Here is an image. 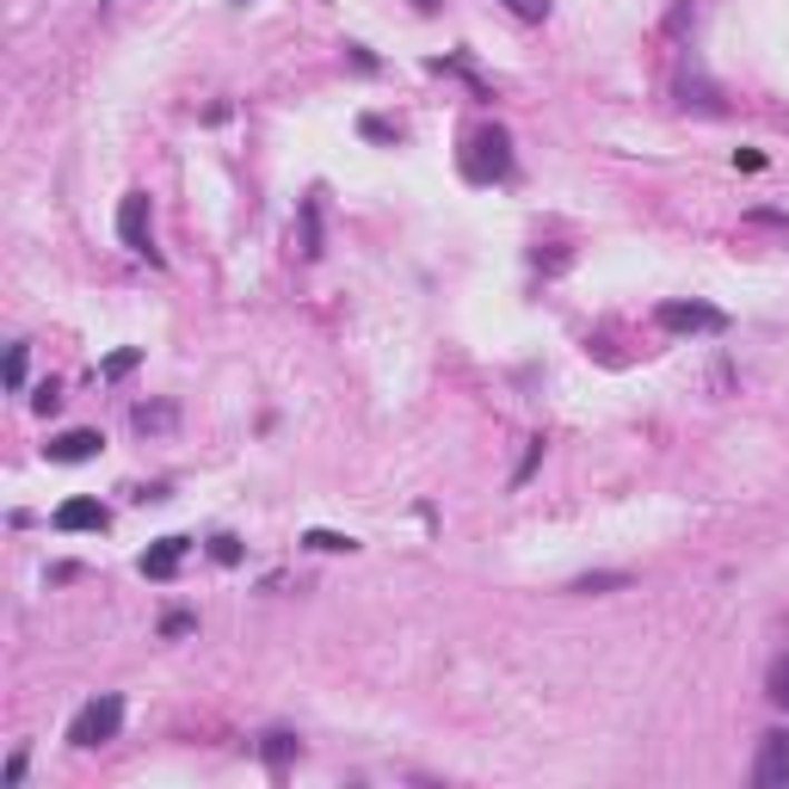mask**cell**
<instances>
[{
	"instance_id": "1",
	"label": "cell",
	"mask_w": 789,
	"mask_h": 789,
	"mask_svg": "<svg viewBox=\"0 0 789 789\" xmlns=\"http://www.w3.org/2000/svg\"><path fill=\"white\" fill-rule=\"evenodd\" d=\"M456 167H463L469 186H494V179L512 174V136L500 130V124H482V130L463 136V155H456Z\"/></svg>"
},
{
	"instance_id": "2",
	"label": "cell",
	"mask_w": 789,
	"mask_h": 789,
	"mask_svg": "<svg viewBox=\"0 0 789 789\" xmlns=\"http://www.w3.org/2000/svg\"><path fill=\"white\" fill-rule=\"evenodd\" d=\"M118 728H124V697L106 691V697H93V703L75 709V722H68V747L93 752V747H106V740H118Z\"/></svg>"
},
{
	"instance_id": "3",
	"label": "cell",
	"mask_w": 789,
	"mask_h": 789,
	"mask_svg": "<svg viewBox=\"0 0 789 789\" xmlns=\"http://www.w3.org/2000/svg\"><path fill=\"white\" fill-rule=\"evenodd\" d=\"M118 241L130 247L136 259L161 266V247H155V235H148V191H130V198L118 204Z\"/></svg>"
},
{
	"instance_id": "4",
	"label": "cell",
	"mask_w": 789,
	"mask_h": 789,
	"mask_svg": "<svg viewBox=\"0 0 789 789\" xmlns=\"http://www.w3.org/2000/svg\"><path fill=\"white\" fill-rule=\"evenodd\" d=\"M660 327L667 334H728V315L709 303H660Z\"/></svg>"
},
{
	"instance_id": "5",
	"label": "cell",
	"mask_w": 789,
	"mask_h": 789,
	"mask_svg": "<svg viewBox=\"0 0 789 789\" xmlns=\"http://www.w3.org/2000/svg\"><path fill=\"white\" fill-rule=\"evenodd\" d=\"M752 783H759V789H789V728H771V734L759 740Z\"/></svg>"
},
{
	"instance_id": "6",
	"label": "cell",
	"mask_w": 789,
	"mask_h": 789,
	"mask_svg": "<svg viewBox=\"0 0 789 789\" xmlns=\"http://www.w3.org/2000/svg\"><path fill=\"white\" fill-rule=\"evenodd\" d=\"M106 451V438H99L93 426H75V432H56L50 444H43V456L50 463H93V456Z\"/></svg>"
},
{
	"instance_id": "7",
	"label": "cell",
	"mask_w": 789,
	"mask_h": 789,
	"mask_svg": "<svg viewBox=\"0 0 789 789\" xmlns=\"http://www.w3.org/2000/svg\"><path fill=\"white\" fill-rule=\"evenodd\" d=\"M111 524V512L99 506V500H62V506H56V531H106Z\"/></svg>"
},
{
	"instance_id": "8",
	"label": "cell",
	"mask_w": 789,
	"mask_h": 789,
	"mask_svg": "<svg viewBox=\"0 0 789 789\" xmlns=\"http://www.w3.org/2000/svg\"><path fill=\"white\" fill-rule=\"evenodd\" d=\"M186 549H191V536H161V543L148 549V555H142L136 568H142L148 580H174V574H179V562H186Z\"/></svg>"
},
{
	"instance_id": "9",
	"label": "cell",
	"mask_w": 789,
	"mask_h": 789,
	"mask_svg": "<svg viewBox=\"0 0 789 789\" xmlns=\"http://www.w3.org/2000/svg\"><path fill=\"white\" fill-rule=\"evenodd\" d=\"M303 259H322V204L303 198Z\"/></svg>"
},
{
	"instance_id": "10",
	"label": "cell",
	"mask_w": 789,
	"mask_h": 789,
	"mask_svg": "<svg viewBox=\"0 0 789 789\" xmlns=\"http://www.w3.org/2000/svg\"><path fill=\"white\" fill-rule=\"evenodd\" d=\"M259 759H266L272 771H284V765L296 759V734H266L259 740Z\"/></svg>"
},
{
	"instance_id": "11",
	"label": "cell",
	"mask_w": 789,
	"mask_h": 789,
	"mask_svg": "<svg viewBox=\"0 0 789 789\" xmlns=\"http://www.w3.org/2000/svg\"><path fill=\"white\" fill-rule=\"evenodd\" d=\"M765 697H771L777 709H789V654L771 660V672H765Z\"/></svg>"
},
{
	"instance_id": "12",
	"label": "cell",
	"mask_w": 789,
	"mask_h": 789,
	"mask_svg": "<svg viewBox=\"0 0 789 789\" xmlns=\"http://www.w3.org/2000/svg\"><path fill=\"white\" fill-rule=\"evenodd\" d=\"M303 543H308V549H322V555H352V549H358V536H339V531H308Z\"/></svg>"
},
{
	"instance_id": "13",
	"label": "cell",
	"mask_w": 789,
	"mask_h": 789,
	"mask_svg": "<svg viewBox=\"0 0 789 789\" xmlns=\"http://www.w3.org/2000/svg\"><path fill=\"white\" fill-rule=\"evenodd\" d=\"M617 586H629V574H580L568 592H617Z\"/></svg>"
},
{
	"instance_id": "14",
	"label": "cell",
	"mask_w": 789,
	"mask_h": 789,
	"mask_svg": "<svg viewBox=\"0 0 789 789\" xmlns=\"http://www.w3.org/2000/svg\"><path fill=\"white\" fill-rule=\"evenodd\" d=\"M536 463H543V438H531V444H524V463L512 469V487H524V482H531V475H536Z\"/></svg>"
},
{
	"instance_id": "15",
	"label": "cell",
	"mask_w": 789,
	"mask_h": 789,
	"mask_svg": "<svg viewBox=\"0 0 789 789\" xmlns=\"http://www.w3.org/2000/svg\"><path fill=\"white\" fill-rule=\"evenodd\" d=\"M7 388H26V346H7Z\"/></svg>"
},
{
	"instance_id": "16",
	"label": "cell",
	"mask_w": 789,
	"mask_h": 789,
	"mask_svg": "<svg viewBox=\"0 0 789 789\" xmlns=\"http://www.w3.org/2000/svg\"><path fill=\"white\" fill-rule=\"evenodd\" d=\"M358 130L371 136V142H402V124H383V118H364Z\"/></svg>"
},
{
	"instance_id": "17",
	"label": "cell",
	"mask_w": 789,
	"mask_h": 789,
	"mask_svg": "<svg viewBox=\"0 0 789 789\" xmlns=\"http://www.w3.org/2000/svg\"><path fill=\"white\" fill-rule=\"evenodd\" d=\"M506 13H519V19H549V0H500Z\"/></svg>"
},
{
	"instance_id": "18",
	"label": "cell",
	"mask_w": 789,
	"mask_h": 789,
	"mask_svg": "<svg viewBox=\"0 0 789 789\" xmlns=\"http://www.w3.org/2000/svg\"><path fill=\"white\" fill-rule=\"evenodd\" d=\"M130 420H136V426L148 432V426H167V420H174V407H136Z\"/></svg>"
},
{
	"instance_id": "19",
	"label": "cell",
	"mask_w": 789,
	"mask_h": 789,
	"mask_svg": "<svg viewBox=\"0 0 789 789\" xmlns=\"http://www.w3.org/2000/svg\"><path fill=\"white\" fill-rule=\"evenodd\" d=\"M734 167H740V174H765V155H759V148H734Z\"/></svg>"
},
{
	"instance_id": "20",
	"label": "cell",
	"mask_w": 789,
	"mask_h": 789,
	"mask_svg": "<svg viewBox=\"0 0 789 789\" xmlns=\"http://www.w3.org/2000/svg\"><path fill=\"white\" fill-rule=\"evenodd\" d=\"M56 402H62V395H56V383H43L38 395H31V407H38V414H56Z\"/></svg>"
},
{
	"instance_id": "21",
	"label": "cell",
	"mask_w": 789,
	"mask_h": 789,
	"mask_svg": "<svg viewBox=\"0 0 789 789\" xmlns=\"http://www.w3.org/2000/svg\"><path fill=\"white\" fill-rule=\"evenodd\" d=\"M124 371H136V352H118V358H106V371H99V376H124Z\"/></svg>"
},
{
	"instance_id": "22",
	"label": "cell",
	"mask_w": 789,
	"mask_h": 789,
	"mask_svg": "<svg viewBox=\"0 0 789 789\" xmlns=\"http://www.w3.org/2000/svg\"><path fill=\"white\" fill-rule=\"evenodd\" d=\"M191 623H198V617H186V611H174V617H167V623H161V635H186V629Z\"/></svg>"
},
{
	"instance_id": "23",
	"label": "cell",
	"mask_w": 789,
	"mask_h": 789,
	"mask_svg": "<svg viewBox=\"0 0 789 789\" xmlns=\"http://www.w3.org/2000/svg\"><path fill=\"white\" fill-rule=\"evenodd\" d=\"M19 777H26V752H13V759H7V771H0V783H19Z\"/></svg>"
},
{
	"instance_id": "24",
	"label": "cell",
	"mask_w": 789,
	"mask_h": 789,
	"mask_svg": "<svg viewBox=\"0 0 789 789\" xmlns=\"http://www.w3.org/2000/svg\"><path fill=\"white\" fill-rule=\"evenodd\" d=\"M346 56H352V62H358V68H364V75H371V68H376V56H371V50H364V43H346Z\"/></svg>"
},
{
	"instance_id": "25",
	"label": "cell",
	"mask_w": 789,
	"mask_h": 789,
	"mask_svg": "<svg viewBox=\"0 0 789 789\" xmlns=\"http://www.w3.org/2000/svg\"><path fill=\"white\" fill-rule=\"evenodd\" d=\"M414 7H420V13H438V7H444V0H414Z\"/></svg>"
}]
</instances>
